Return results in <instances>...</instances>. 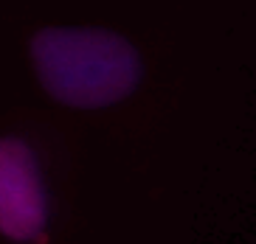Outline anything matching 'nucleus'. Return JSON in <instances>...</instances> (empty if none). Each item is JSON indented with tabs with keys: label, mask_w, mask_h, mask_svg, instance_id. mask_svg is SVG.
Wrapping results in <instances>:
<instances>
[{
	"label": "nucleus",
	"mask_w": 256,
	"mask_h": 244,
	"mask_svg": "<svg viewBox=\"0 0 256 244\" xmlns=\"http://www.w3.org/2000/svg\"><path fill=\"white\" fill-rule=\"evenodd\" d=\"M40 84L60 104L96 110L127 98L141 59L124 37L102 28H46L31 42Z\"/></svg>",
	"instance_id": "nucleus-1"
},
{
	"label": "nucleus",
	"mask_w": 256,
	"mask_h": 244,
	"mask_svg": "<svg viewBox=\"0 0 256 244\" xmlns=\"http://www.w3.org/2000/svg\"><path fill=\"white\" fill-rule=\"evenodd\" d=\"M46 188L28 143L0 138V233L28 242L46 228Z\"/></svg>",
	"instance_id": "nucleus-2"
}]
</instances>
